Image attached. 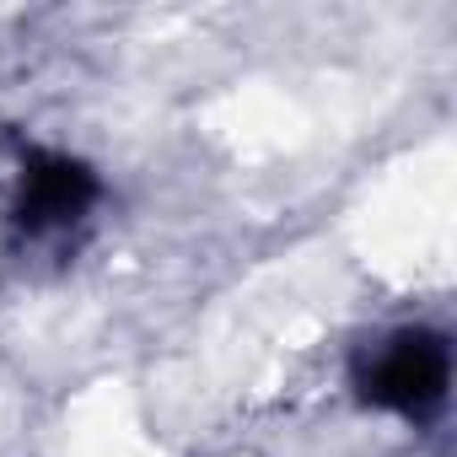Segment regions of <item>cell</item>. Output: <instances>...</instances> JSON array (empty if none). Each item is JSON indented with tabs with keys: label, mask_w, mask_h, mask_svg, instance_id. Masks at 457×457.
Listing matches in <instances>:
<instances>
[{
	"label": "cell",
	"mask_w": 457,
	"mask_h": 457,
	"mask_svg": "<svg viewBox=\"0 0 457 457\" xmlns=\"http://www.w3.org/2000/svg\"><path fill=\"white\" fill-rule=\"evenodd\" d=\"M446 377H452V361H446V345L436 334H398L366 361L361 387L382 409L425 414L446 398Z\"/></svg>",
	"instance_id": "obj_1"
},
{
	"label": "cell",
	"mask_w": 457,
	"mask_h": 457,
	"mask_svg": "<svg viewBox=\"0 0 457 457\" xmlns=\"http://www.w3.org/2000/svg\"><path fill=\"white\" fill-rule=\"evenodd\" d=\"M92 194H97V183H92L87 167H76L65 156H38L22 178L17 215H22L28 232H54V226H71L92 204Z\"/></svg>",
	"instance_id": "obj_2"
}]
</instances>
